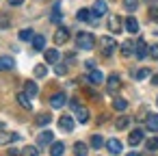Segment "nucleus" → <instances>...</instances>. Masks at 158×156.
I'll return each mask as SVG.
<instances>
[{"instance_id":"obj_28","label":"nucleus","mask_w":158,"mask_h":156,"mask_svg":"<svg viewBox=\"0 0 158 156\" xmlns=\"http://www.w3.org/2000/svg\"><path fill=\"white\" fill-rule=\"evenodd\" d=\"M91 13H93V11H89V9H80V11L76 13V18H78L80 22H87V20H91Z\"/></svg>"},{"instance_id":"obj_18","label":"nucleus","mask_w":158,"mask_h":156,"mask_svg":"<svg viewBox=\"0 0 158 156\" xmlns=\"http://www.w3.org/2000/svg\"><path fill=\"white\" fill-rule=\"evenodd\" d=\"M37 82L35 80H26V85H24V93H28V98H35L37 95Z\"/></svg>"},{"instance_id":"obj_7","label":"nucleus","mask_w":158,"mask_h":156,"mask_svg":"<svg viewBox=\"0 0 158 156\" xmlns=\"http://www.w3.org/2000/svg\"><path fill=\"white\" fill-rule=\"evenodd\" d=\"M106 150H108L110 154H115V156H117V154H121L123 145H121V141H119V139H108V141H106Z\"/></svg>"},{"instance_id":"obj_13","label":"nucleus","mask_w":158,"mask_h":156,"mask_svg":"<svg viewBox=\"0 0 158 156\" xmlns=\"http://www.w3.org/2000/svg\"><path fill=\"white\" fill-rule=\"evenodd\" d=\"M134 54H136V59H145V54H147V46H145L143 39H139V41L134 44Z\"/></svg>"},{"instance_id":"obj_6","label":"nucleus","mask_w":158,"mask_h":156,"mask_svg":"<svg viewBox=\"0 0 158 156\" xmlns=\"http://www.w3.org/2000/svg\"><path fill=\"white\" fill-rule=\"evenodd\" d=\"M87 80H89L91 85H95V87H98V85H102V82H106V80H104V74H102L100 70H91V72H89V76H87Z\"/></svg>"},{"instance_id":"obj_15","label":"nucleus","mask_w":158,"mask_h":156,"mask_svg":"<svg viewBox=\"0 0 158 156\" xmlns=\"http://www.w3.org/2000/svg\"><path fill=\"white\" fill-rule=\"evenodd\" d=\"M15 67V61L11 57H0V72H9Z\"/></svg>"},{"instance_id":"obj_29","label":"nucleus","mask_w":158,"mask_h":156,"mask_svg":"<svg viewBox=\"0 0 158 156\" xmlns=\"http://www.w3.org/2000/svg\"><path fill=\"white\" fill-rule=\"evenodd\" d=\"M123 7H126V11H136L139 9V0H123Z\"/></svg>"},{"instance_id":"obj_4","label":"nucleus","mask_w":158,"mask_h":156,"mask_svg":"<svg viewBox=\"0 0 158 156\" xmlns=\"http://www.w3.org/2000/svg\"><path fill=\"white\" fill-rule=\"evenodd\" d=\"M52 143H54V132L44 130V132L37 134V145H39V147H46V145H52Z\"/></svg>"},{"instance_id":"obj_9","label":"nucleus","mask_w":158,"mask_h":156,"mask_svg":"<svg viewBox=\"0 0 158 156\" xmlns=\"http://www.w3.org/2000/svg\"><path fill=\"white\" fill-rule=\"evenodd\" d=\"M121 24H123V22H121L119 15H110V18H108V31H110V33H119V31H121Z\"/></svg>"},{"instance_id":"obj_48","label":"nucleus","mask_w":158,"mask_h":156,"mask_svg":"<svg viewBox=\"0 0 158 156\" xmlns=\"http://www.w3.org/2000/svg\"><path fill=\"white\" fill-rule=\"evenodd\" d=\"M156 104H158V100H156Z\"/></svg>"},{"instance_id":"obj_36","label":"nucleus","mask_w":158,"mask_h":156,"mask_svg":"<svg viewBox=\"0 0 158 156\" xmlns=\"http://www.w3.org/2000/svg\"><path fill=\"white\" fill-rule=\"evenodd\" d=\"M54 72H56L59 76H63V74H67V65H63V63H54Z\"/></svg>"},{"instance_id":"obj_38","label":"nucleus","mask_w":158,"mask_h":156,"mask_svg":"<svg viewBox=\"0 0 158 156\" xmlns=\"http://www.w3.org/2000/svg\"><path fill=\"white\" fill-rule=\"evenodd\" d=\"M0 28H9V18L5 13H0Z\"/></svg>"},{"instance_id":"obj_37","label":"nucleus","mask_w":158,"mask_h":156,"mask_svg":"<svg viewBox=\"0 0 158 156\" xmlns=\"http://www.w3.org/2000/svg\"><path fill=\"white\" fill-rule=\"evenodd\" d=\"M50 20H52V22H54V24H59V22H61V11H59V5H56V7H54V13H52V15H50Z\"/></svg>"},{"instance_id":"obj_14","label":"nucleus","mask_w":158,"mask_h":156,"mask_svg":"<svg viewBox=\"0 0 158 156\" xmlns=\"http://www.w3.org/2000/svg\"><path fill=\"white\" fill-rule=\"evenodd\" d=\"M141 141H143V130H139V128H136V130H132V132H130V137H128V143L134 147V145H139Z\"/></svg>"},{"instance_id":"obj_26","label":"nucleus","mask_w":158,"mask_h":156,"mask_svg":"<svg viewBox=\"0 0 158 156\" xmlns=\"http://www.w3.org/2000/svg\"><path fill=\"white\" fill-rule=\"evenodd\" d=\"M46 61L48 63H59V50H46Z\"/></svg>"},{"instance_id":"obj_47","label":"nucleus","mask_w":158,"mask_h":156,"mask_svg":"<svg viewBox=\"0 0 158 156\" xmlns=\"http://www.w3.org/2000/svg\"><path fill=\"white\" fill-rule=\"evenodd\" d=\"M0 130H5V124H2V121H0Z\"/></svg>"},{"instance_id":"obj_23","label":"nucleus","mask_w":158,"mask_h":156,"mask_svg":"<svg viewBox=\"0 0 158 156\" xmlns=\"http://www.w3.org/2000/svg\"><path fill=\"white\" fill-rule=\"evenodd\" d=\"M18 102H20L26 111H31V108H33V102L28 100V93H18Z\"/></svg>"},{"instance_id":"obj_2","label":"nucleus","mask_w":158,"mask_h":156,"mask_svg":"<svg viewBox=\"0 0 158 156\" xmlns=\"http://www.w3.org/2000/svg\"><path fill=\"white\" fill-rule=\"evenodd\" d=\"M100 46H102V54H104V57H110V54L115 52V48H117V44H115L113 37H102V39H100Z\"/></svg>"},{"instance_id":"obj_5","label":"nucleus","mask_w":158,"mask_h":156,"mask_svg":"<svg viewBox=\"0 0 158 156\" xmlns=\"http://www.w3.org/2000/svg\"><path fill=\"white\" fill-rule=\"evenodd\" d=\"M67 39H69V31H67L65 26L56 28V33H54V44H56V46H63V44H67Z\"/></svg>"},{"instance_id":"obj_10","label":"nucleus","mask_w":158,"mask_h":156,"mask_svg":"<svg viewBox=\"0 0 158 156\" xmlns=\"http://www.w3.org/2000/svg\"><path fill=\"white\" fill-rule=\"evenodd\" d=\"M65 102H67V98H65L63 93H54V95L50 98V106H52V108H63Z\"/></svg>"},{"instance_id":"obj_35","label":"nucleus","mask_w":158,"mask_h":156,"mask_svg":"<svg viewBox=\"0 0 158 156\" xmlns=\"http://www.w3.org/2000/svg\"><path fill=\"white\" fill-rule=\"evenodd\" d=\"M22 156H39V150H37V147H33V145H28V147H24V150H22Z\"/></svg>"},{"instance_id":"obj_1","label":"nucleus","mask_w":158,"mask_h":156,"mask_svg":"<svg viewBox=\"0 0 158 156\" xmlns=\"http://www.w3.org/2000/svg\"><path fill=\"white\" fill-rule=\"evenodd\" d=\"M76 46L80 50H93L95 48V37L91 33H78L76 35Z\"/></svg>"},{"instance_id":"obj_8","label":"nucleus","mask_w":158,"mask_h":156,"mask_svg":"<svg viewBox=\"0 0 158 156\" xmlns=\"http://www.w3.org/2000/svg\"><path fill=\"white\" fill-rule=\"evenodd\" d=\"M59 128H61L63 132H72V130H74V119H72L69 115H63V117L59 119Z\"/></svg>"},{"instance_id":"obj_42","label":"nucleus","mask_w":158,"mask_h":156,"mask_svg":"<svg viewBox=\"0 0 158 156\" xmlns=\"http://www.w3.org/2000/svg\"><path fill=\"white\" fill-rule=\"evenodd\" d=\"M22 2H24V0H9V5H11V7H20Z\"/></svg>"},{"instance_id":"obj_39","label":"nucleus","mask_w":158,"mask_h":156,"mask_svg":"<svg viewBox=\"0 0 158 156\" xmlns=\"http://www.w3.org/2000/svg\"><path fill=\"white\" fill-rule=\"evenodd\" d=\"M149 76V70H139L136 72V78H147Z\"/></svg>"},{"instance_id":"obj_34","label":"nucleus","mask_w":158,"mask_h":156,"mask_svg":"<svg viewBox=\"0 0 158 156\" xmlns=\"http://www.w3.org/2000/svg\"><path fill=\"white\" fill-rule=\"evenodd\" d=\"M145 147H147L149 152H156V150H158V139H156V137H152V139H147V143H145Z\"/></svg>"},{"instance_id":"obj_3","label":"nucleus","mask_w":158,"mask_h":156,"mask_svg":"<svg viewBox=\"0 0 158 156\" xmlns=\"http://www.w3.org/2000/svg\"><path fill=\"white\" fill-rule=\"evenodd\" d=\"M119 87H121V80H119V76H117V74H110V76L106 78V91H108L110 95H115V93L119 91Z\"/></svg>"},{"instance_id":"obj_19","label":"nucleus","mask_w":158,"mask_h":156,"mask_svg":"<svg viewBox=\"0 0 158 156\" xmlns=\"http://www.w3.org/2000/svg\"><path fill=\"white\" fill-rule=\"evenodd\" d=\"M63 152H65V145L61 141H54L50 145V156H63Z\"/></svg>"},{"instance_id":"obj_25","label":"nucleus","mask_w":158,"mask_h":156,"mask_svg":"<svg viewBox=\"0 0 158 156\" xmlns=\"http://www.w3.org/2000/svg\"><path fill=\"white\" fill-rule=\"evenodd\" d=\"M134 52V44L132 41H123L121 44V57H130Z\"/></svg>"},{"instance_id":"obj_24","label":"nucleus","mask_w":158,"mask_h":156,"mask_svg":"<svg viewBox=\"0 0 158 156\" xmlns=\"http://www.w3.org/2000/svg\"><path fill=\"white\" fill-rule=\"evenodd\" d=\"M50 121H52V115H48V113H41V115L35 117V124L37 126H48Z\"/></svg>"},{"instance_id":"obj_17","label":"nucleus","mask_w":158,"mask_h":156,"mask_svg":"<svg viewBox=\"0 0 158 156\" xmlns=\"http://www.w3.org/2000/svg\"><path fill=\"white\" fill-rule=\"evenodd\" d=\"M145 126H147L149 132H158V115H147Z\"/></svg>"},{"instance_id":"obj_46","label":"nucleus","mask_w":158,"mask_h":156,"mask_svg":"<svg viewBox=\"0 0 158 156\" xmlns=\"http://www.w3.org/2000/svg\"><path fill=\"white\" fill-rule=\"evenodd\" d=\"M128 156H141V154H136V152H130V154H128Z\"/></svg>"},{"instance_id":"obj_27","label":"nucleus","mask_w":158,"mask_h":156,"mask_svg":"<svg viewBox=\"0 0 158 156\" xmlns=\"http://www.w3.org/2000/svg\"><path fill=\"white\" fill-rule=\"evenodd\" d=\"M113 108H115V111H126V108H128V102H126L123 98H115V100H113Z\"/></svg>"},{"instance_id":"obj_20","label":"nucleus","mask_w":158,"mask_h":156,"mask_svg":"<svg viewBox=\"0 0 158 156\" xmlns=\"http://www.w3.org/2000/svg\"><path fill=\"white\" fill-rule=\"evenodd\" d=\"M74 154H76V156H87V154H89V147H87L82 141H78V143H74Z\"/></svg>"},{"instance_id":"obj_12","label":"nucleus","mask_w":158,"mask_h":156,"mask_svg":"<svg viewBox=\"0 0 158 156\" xmlns=\"http://www.w3.org/2000/svg\"><path fill=\"white\" fill-rule=\"evenodd\" d=\"M18 139H20V134H18V132H0V145L13 143V141H18Z\"/></svg>"},{"instance_id":"obj_30","label":"nucleus","mask_w":158,"mask_h":156,"mask_svg":"<svg viewBox=\"0 0 158 156\" xmlns=\"http://www.w3.org/2000/svg\"><path fill=\"white\" fill-rule=\"evenodd\" d=\"M35 35H33V28H24V31H20V39L22 41H31Z\"/></svg>"},{"instance_id":"obj_41","label":"nucleus","mask_w":158,"mask_h":156,"mask_svg":"<svg viewBox=\"0 0 158 156\" xmlns=\"http://www.w3.org/2000/svg\"><path fill=\"white\" fill-rule=\"evenodd\" d=\"M149 54H152L154 59H158V46H152V48H149Z\"/></svg>"},{"instance_id":"obj_11","label":"nucleus","mask_w":158,"mask_h":156,"mask_svg":"<svg viewBox=\"0 0 158 156\" xmlns=\"http://www.w3.org/2000/svg\"><path fill=\"white\" fill-rule=\"evenodd\" d=\"M123 26H126V31L128 33H132V35H136L139 33V22H136V18H126V22H123Z\"/></svg>"},{"instance_id":"obj_44","label":"nucleus","mask_w":158,"mask_h":156,"mask_svg":"<svg viewBox=\"0 0 158 156\" xmlns=\"http://www.w3.org/2000/svg\"><path fill=\"white\" fill-rule=\"evenodd\" d=\"M7 154H9V156H18V154H22V152H20V150H9Z\"/></svg>"},{"instance_id":"obj_32","label":"nucleus","mask_w":158,"mask_h":156,"mask_svg":"<svg viewBox=\"0 0 158 156\" xmlns=\"http://www.w3.org/2000/svg\"><path fill=\"white\" fill-rule=\"evenodd\" d=\"M102 145H104V139H102L100 134H93V137H91V147H95V150H100Z\"/></svg>"},{"instance_id":"obj_16","label":"nucleus","mask_w":158,"mask_h":156,"mask_svg":"<svg viewBox=\"0 0 158 156\" xmlns=\"http://www.w3.org/2000/svg\"><path fill=\"white\" fill-rule=\"evenodd\" d=\"M74 113H76V119H78L80 124H87V121H89V111H87L85 106H78V108H74Z\"/></svg>"},{"instance_id":"obj_21","label":"nucleus","mask_w":158,"mask_h":156,"mask_svg":"<svg viewBox=\"0 0 158 156\" xmlns=\"http://www.w3.org/2000/svg\"><path fill=\"white\" fill-rule=\"evenodd\" d=\"M93 13H95L98 18L106 13V2H104V0H95V5H93Z\"/></svg>"},{"instance_id":"obj_33","label":"nucleus","mask_w":158,"mask_h":156,"mask_svg":"<svg viewBox=\"0 0 158 156\" xmlns=\"http://www.w3.org/2000/svg\"><path fill=\"white\" fill-rule=\"evenodd\" d=\"M33 74H35V78H44V76L48 74V67H46V65H37Z\"/></svg>"},{"instance_id":"obj_40","label":"nucleus","mask_w":158,"mask_h":156,"mask_svg":"<svg viewBox=\"0 0 158 156\" xmlns=\"http://www.w3.org/2000/svg\"><path fill=\"white\" fill-rule=\"evenodd\" d=\"M85 67L91 72V70H95V61H85Z\"/></svg>"},{"instance_id":"obj_45","label":"nucleus","mask_w":158,"mask_h":156,"mask_svg":"<svg viewBox=\"0 0 158 156\" xmlns=\"http://www.w3.org/2000/svg\"><path fill=\"white\" fill-rule=\"evenodd\" d=\"M152 82H154V85H158V76H152Z\"/></svg>"},{"instance_id":"obj_31","label":"nucleus","mask_w":158,"mask_h":156,"mask_svg":"<svg viewBox=\"0 0 158 156\" xmlns=\"http://www.w3.org/2000/svg\"><path fill=\"white\" fill-rule=\"evenodd\" d=\"M128 124H130V119L126 117V115H121L117 121H115V126H117V130H123V128H128Z\"/></svg>"},{"instance_id":"obj_22","label":"nucleus","mask_w":158,"mask_h":156,"mask_svg":"<svg viewBox=\"0 0 158 156\" xmlns=\"http://www.w3.org/2000/svg\"><path fill=\"white\" fill-rule=\"evenodd\" d=\"M33 48L35 50H44L46 48V37L44 35H35L33 37Z\"/></svg>"},{"instance_id":"obj_43","label":"nucleus","mask_w":158,"mask_h":156,"mask_svg":"<svg viewBox=\"0 0 158 156\" xmlns=\"http://www.w3.org/2000/svg\"><path fill=\"white\" fill-rule=\"evenodd\" d=\"M149 15H152V20H156V22H158V9H152V13H149Z\"/></svg>"}]
</instances>
